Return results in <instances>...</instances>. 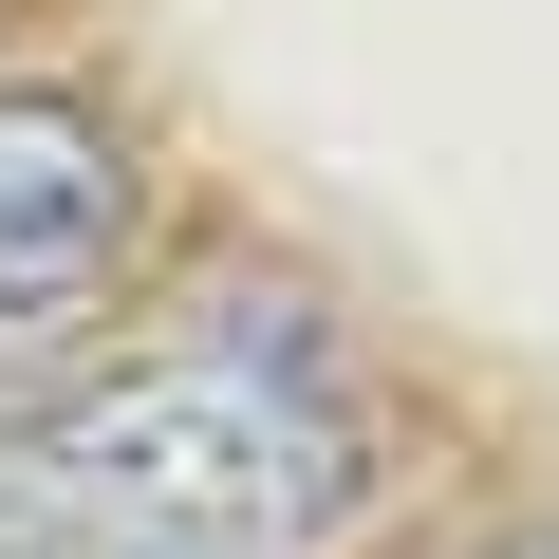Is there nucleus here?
I'll return each instance as SVG.
<instances>
[{
    "label": "nucleus",
    "instance_id": "f257e3e1",
    "mask_svg": "<svg viewBox=\"0 0 559 559\" xmlns=\"http://www.w3.org/2000/svg\"><path fill=\"white\" fill-rule=\"evenodd\" d=\"M20 485L131 559H299L373 503V429L299 336H187L38 411Z\"/></svg>",
    "mask_w": 559,
    "mask_h": 559
},
{
    "label": "nucleus",
    "instance_id": "f03ea898",
    "mask_svg": "<svg viewBox=\"0 0 559 559\" xmlns=\"http://www.w3.org/2000/svg\"><path fill=\"white\" fill-rule=\"evenodd\" d=\"M131 242V150L75 112V94H0V336L20 318H75Z\"/></svg>",
    "mask_w": 559,
    "mask_h": 559
},
{
    "label": "nucleus",
    "instance_id": "7ed1b4c3",
    "mask_svg": "<svg viewBox=\"0 0 559 559\" xmlns=\"http://www.w3.org/2000/svg\"><path fill=\"white\" fill-rule=\"evenodd\" d=\"M0 559H94V540H75V522H57L38 485H20V466H0Z\"/></svg>",
    "mask_w": 559,
    "mask_h": 559
},
{
    "label": "nucleus",
    "instance_id": "20e7f679",
    "mask_svg": "<svg viewBox=\"0 0 559 559\" xmlns=\"http://www.w3.org/2000/svg\"><path fill=\"white\" fill-rule=\"evenodd\" d=\"M112 559H131V540H112Z\"/></svg>",
    "mask_w": 559,
    "mask_h": 559
}]
</instances>
